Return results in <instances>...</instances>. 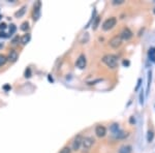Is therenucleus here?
<instances>
[{
    "instance_id": "obj_1",
    "label": "nucleus",
    "mask_w": 155,
    "mask_h": 153,
    "mask_svg": "<svg viewBox=\"0 0 155 153\" xmlns=\"http://www.w3.org/2000/svg\"><path fill=\"white\" fill-rule=\"evenodd\" d=\"M103 62L110 68H116L118 66V58L112 54H107L103 57Z\"/></svg>"
},
{
    "instance_id": "obj_2",
    "label": "nucleus",
    "mask_w": 155,
    "mask_h": 153,
    "mask_svg": "<svg viewBox=\"0 0 155 153\" xmlns=\"http://www.w3.org/2000/svg\"><path fill=\"white\" fill-rule=\"evenodd\" d=\"M94 139L92 137H85L83 138V141H82V149L84 152H88V151L90 150V148H91L92 146H93L94 144Z\"/></svg>"
},
{
    "instance_id": "obj_3",
    "label": "nucleus",
    "mask_w": 155,
    "mask_h": 153,
    "mask_svg": "<svg viewBox=\"0 0 155 153\" xmlns=\"http://www.w3.org/2000/svg\"><path fill=\"white\" fill-rule=\"evenodd\" d=\"M117 24V19L115 17H111V18L107 19L103 23V29L105 31H108V30H111L112 28H114Z\"/></svg>"
},
{
    "instance_id": "obj_4",
    "label": "nucleus",
    "mask_w": 155,
    "mask_h": 153,
    "mask_svg": "<svg viewBox=\"0 0 155 153\" xmlns=\"http://www.w3.org/2000/svg\"><path fill=\"white\" fill-rule=\"evenodd\" d=\"M109 45L112 47L113 49H117L122 45V39H121V37L119 36V35H115L114 37H112V38L110 39Z\"/></svg>"
},
{
    "instance_id": "obj_5",
    "label": "nucleus",
    "mask_w": 155,
    "mask_h": 153,
    "mask_svg": "<svg viewBox=\"0 0 155 153\" xmlns=\"http://www.w3.org/2000/svg\"><path fill=\"white\" fill-rule=\"evenodd\" d=\"M132 32H131V30L129 29V28H123L122 29V31H121V33H120V35L119 36L121 37V39L122 41H128V39H130L132 37Z\"/></svg>"
},
{
    "instance_id": "obj_6",
    "label": "nucleus",
    "mask_w": 155,
    "mask_h": 153,
    "mask_svg": "<svg viewBox=\"0 0 155 153\" xmlns=\"http://www.w3.org/2000/svg\"><path fill=\"white\" fill-rule=\"evenodd\" d=\"M82 141H83V137L81 135L77 136V137L73 139V151H78L79 149L81 148V146H82Z\"/></svg>"
},
{
    "instance_id": "obj_7",
    "label": "nucleus",
    "mask_w": 155,
    "mask_h": 153,
    "mask_svg": "<svg viewBox=\"0 0 155 153\" xmlns=\"http://www.w3.org/2000/svg\"><path fill=\"white\" fill-rule=\"evenodd\" d=\"M75 64H77V66L79 67L80 69H84L85 67H86V64H87V60H86V57H85V55L81 54V55L79 56V58L77 59V62H75Z\"/></svg>"
},
{
    "instance_id": "obj_8",
    "label": "nucleus",
    "mask_w": 155,
    "mask_h": 153,
    "mask_svg": "<svg viewBox=\"0 0 155 153\" xmlns=\"http://www.w3.org/2000/svg\"><path fill=\"white\" fill-rule=\"evenodd\" d=\"M95 133L98 138H103L107 135V128L103 125H97L95 128Z\"/></svg>"
},
{
    "instance_id": "obj_9",
    "label": "nucleus",
    "mask_w": 155,
    "mask_h": 153,
    "mask_svg": "<svg viewBox=\"0 0 155 153\" xmlns=\"http://www.w3.org/2000/svg\"><path fill=\"white\" fill-rule=\"evenodd\" d=\"M40 4L41 3L38 1L36 3V5L34 6V12H33V20L34 21L38 20L39 16H40Z\"/></svg>"
},
{
    "instance_id": "obj_10",
    "label": "nucleus",
    "mask_w": 155,
    "mask_h": 153,
    "mask_svg": "<svg viewBox=\"0 0 155 153\" xmlns=\"http://www.w3.org/2000/svg\"><path fill=\"white\" fill-rule=\"evenodd\" d=\"M18 53H17V51L15 50H10L8 53V57H7V60L10 62H16L17 60H18Z\"/></svg>"
},
{
    "instance_id": "obj_11",
    "label": "nucleus",
    "mask_w": 155,
    "mask_h": 153,
    "mask_svg": "<svg viewBox=\"0 0 155 153\" xmlns=\"http://www.w3.org/2000/svg\"><path fill=\"white\" fill-rule=\"evenodd\" d=\"M118 153H131V146L130 145H123V146H121Z\"/></svg>"
},
{
    "instance_id": "obj_12",
    "label": "nucleus",
    "mask_w": 155,
    "mask_h": 153,
    "mask_svg": "<svg viewBox=\"0 0 155 153\" xmlns=\"http://www.w3.org/2000/svg\"><path fill=\"white\" fill-rule=\"evenodd\" d=\"M30 38H31V35L29 33H26V34H24L23 36L21 37V43L22 45H27L30 41Z\"/></svg>"
},
{
    "instance_id": "obj_13",
    "label": "nucleus",
    "mask_w": 155,
    "mask_h": 153,
    "mask_svg": "<svg viewBox=\"0 0 155 153\" xmlns=\"http://www.w3.org/2000/svg\"><path fill=\"white\" fill-rule=\"evenodd\" d=\"M26 13V6L24 5V6L21 7V9H19L18 12L15 14V16H16V18H21V17H23L24 14Z\"/></svg>"
},
{
    "instance_id": "obj_14",
    "label": "nucleus",
    "mask_w": 155,
    "mask_h": 153,
    "mask_svg": "<svg viewBox=\"0 0 155 153\" xmlns=\"http://www.w3.org/2000/svg\"><path fill=\"white\" fill-rule=\"evenodd\" d=\"M20 29L22 30V31H27V30L29 29V23H28L27 21H25V22H23V23L21 24Z\"/></svg>"
},
{
    "instance_id": "obj_15",
    "label": "nucleus",
    "mask_w": 155,
    "mask_h": 153,
    "mask_svg": "<svg viewBox=\"0 0 155 153\" xmlns=\"http://www.w3.org/2000/svg\"><path fill=\"white\" fill-rule=\"evenodd\" d=\"M119 130H120V129H119V125L117 123H114L112 126H111V131H112L114 135H116V133H118Z\"/></svg>"
},
{
    "instance_id": "obj_16",
    "label": "nucleus",
    "mask_w": 155,
    "mask_h": 153,
    "mask_svg": "<svg viewBox=\"0 0 155 153\" xmlns=\"http://www.w3.org/2000/svg\"><path fill=\"white\" fill-rule=\"evenodd\" d=\"M7 61V57L5 55H3V54H0V66H2V65H4L5 63H6Z\"/></svg>"
},
{
    "instance_id": "obj_17",
    "label": "nucleus",
    "mask_w": 155,
    "mask_h": 153,
    "mask_svg": "<svg viewBox=\"0 0 155 153\" xmlns=\"http://www.w3.org/2000/svg\"><path fill=\"white\" fill-rule=\"evenodd\" d=\"M88 41H89V34H88V33H85V34H83L82 37L80 38V41L82 43H86Z\"/></svg>"
},
{
    "instance_id": "obj_18",
    "label": "nucleus",
    "mask_w": 155,
    "mask_h": 153,
    "mask_svg": "<svg viewBox=\"0 0 155 153\" xmlns=\"http://www.w3.org/2000/svg\"><path fill=\"white\" fill-rule=\"evenodd\" d=\"M99 20H101V18H99V17H96V18H95V20H94V22H93V26H92L93 30H95L96 28L98 27V24H99Z\"/></svg>"
},
{
    "instance_id": "obj_19",
    "label": "nucleus",
    "mask_w": 155,
    "mask_h": 153,
    "mask_svg": "<svg viewBox=\"0 0 155 153\" xmlns=\"http://www.w3.org/2000/svg\"><path fill=\"white\" fill-rule=\"evenodd\" d=\"M149 57L152 58V60H155V48H151L149 50Z\"/></svg>"
},
{
    "instance_id": "obj_20",
    "label": "nucleus",
    "mask_w": 155,
    "mask_h": 153,
    "mask_svg": "<svg viewBox=\"0 0 155 153\" xmlns=\"http://www.w3.org/2000/svg\"><path fill=\"white\" fill-rule=\"evenodd\" d=\"M16 30H17L16 25H14V24H12V25L9 26V34H10V35H12V34H14L15 32H16Z\"/></svg>"
},
{
    "instance_id": "obj_21",
    "label": "nucleus",
    "mask_w": 155,
    "mask_h": 153,
    "mask_svg": "<svg viewBox=\"0 0 155 153\" xmlns=\"http://www.w3.org/2000/svg\"><path fill=\"white\" fill-rule=\"evenodd\" d=\"M71 149L69 147H63V148L60 150L59 153H71Z\"/></svg>"
},
{
    "instance_id": "obj_22",
    "label": "nucleus",
    "mask_w": 155,
    "mask_h": 153,
    "mask_svg": "<svg viewBox=\"0 0 155 153\" xmlns=\"http://www.w3.org/2000/svg\"><path fill=\"white\" fill-rule=\"evenodd\" d=\"M31 77V68L27 67V69L25 71V78H30Z\"/></svg>"
},
{
    "instance_id": "obj_23",
    "label": "nucleus",
    "mask_w": 155,
    "mask_h": 153,
    "mask_svg": "<svg viewBox=\"0 0 155 153\" xmlns=\"http://www.w3.org/2000/svg\"><path fill=\"white\" fill-rule=\"evenodd\" d=\"M153 138H154V133H153V131L149 130V131H148V142H151V141H152Z\"/></svg>"
},
{
    "instance_id": "obj_24",
    "label": "nucleus",
    "mask_w": 155,
    "mask_h": 153,
    "mask_svg": "<svg viewBox=\"0 0 155 153\" xmlns=\"http://www.w3.org/2000/svg\"><path fill=\"white\" fill-rule=\"evenodd\" d=\"M124 3V0H113V4L114 5H119Z\"/></svg>"
},
{
    "instance_id": "obj_25",
    "label": "nucleus",
    "mask_w": 155,
    "mask_h": 153,
    "mask_svg": "<svg viewBox=\"0 0 155 153\" xmlns=\"http://www.w3.org/2000/svg\"><path fill=\"white\" fill-rule=\"evenodd\" d=\"M19 39H20V37H19L18 35H17V36L15 37V38H13V41H12V43H13V45H16V43H18Z\"/></svg>"
},
{
    "instance_id": "obj_26",
    "label": "nucleus",
    "mask_w": 155,
    "mask_h": 153,
    "mask_svg": "<svg viewBox=\"0 0 155 153\" xmlns=\"http://www.w3.org/2000/svg\"><path fill=\"white\" fill-rule=\"evenodd\" d=\"M5 28H6V24H5V23L0 24V30H4Z\"/></svg>"
},
{
    "instance_id": "obj_27",
    "label": "nucleus",
    "mask_w": 155,
    "mask_h": 153,
    "mask_svg": "<svg viewBox=\"0 0 155 153\" xmlns=\"http://www.w3.org/2000/svg\"><path fill=\"white\" fill-rule=\"evenodd\" d=\"M129 64H130L129 60H123V65H124V66H128Z\"/></svg>"
},
{
    "instance_id": "obj_28",
    "label": "nucleus",
    "mask_w": 155,
    "mask_h": 153,
    "mask_svg": "<svg viewBox=\"0 0 155 153\" xmlns=\"http://www.w3.org/2000/svg\"><path fill=\"white\" fill-rule=\"evenodd\" d=\"M141 82H142V80L141 79H139V81H138V85H137V87H135V90H139L140 86H141Z\"/></svg>"
},
{
    "instance_id": "obj_29",
    "label": "nucleus",
    "mask_w": 155,
    "mask_h": 153,
    "mask_svg": "<svg viewBox=\"0 0 155 153\" xmlns=\"http://www.w3.org/2000/svg\"><path fill=\"white\" fill-rule=\"evenodd\" d=\"M10 88H12V87H10V85H5V86H3V89H4L5 91L9 90V89H10Z\"/></svg>"
},
{
    "instance_id": "obj_30",
    "label": "nucleus",
    "mask_w": 155,
    "mask_h": 153,
    "mask_svg": "<svg viewBox=\"0 0 155 153\" xmlns=\"http://www.w3.org/2000/svg\"><path fill=\"white\" fill-rule=\"evenodd\" d=\"M135 119H133V117H131V118H130V123L133 124V123H135Z\"/></svg>"
},
{
    "instance_id": "obj_31",
    "label": "nucleus",
    "mask_w": 155,
    "mask_h": 153,
    "mask_svg": "<svg viewBox=\"0 0 155 153\" xmlns=\"http://www.w3.org/2000/svg\"><path fill=\"white\" fill-rule=\"evenodd\" d=\"M49 81H50V82H53V81H54V80H53V78H51L50 75H49Z\"/></svg>"
},
{
    "instance_id": "obj_32",
    "label": "nucleus",
    "mask_w": 155,
    "mask_h": 153,
    "mask_svg": "<svg viewBox=\"0 0 155 153\" xmlns=\"http://www.w3.org/2000/svg\"><path fill=\"white\" fill-rule=\"evenodd\" d=\"M2 47H3V45H2V43H0V49L2 48Z\"/></svg>"
},
{
    "instance_id": "obj_33",
    "label": "nucleus",
    "mask_w": 155,
    "mask_h": 153,
    "mask_svg": "<svg viewBox=\"0 0 155 153\" xmlns=\"http://www.w3.org/2000/svg\"><path fill=\"white\" fill-rule=\"evenodd\" d=\"M0 19H1V16H0Z\"/></svg>"
}]
</instances>
